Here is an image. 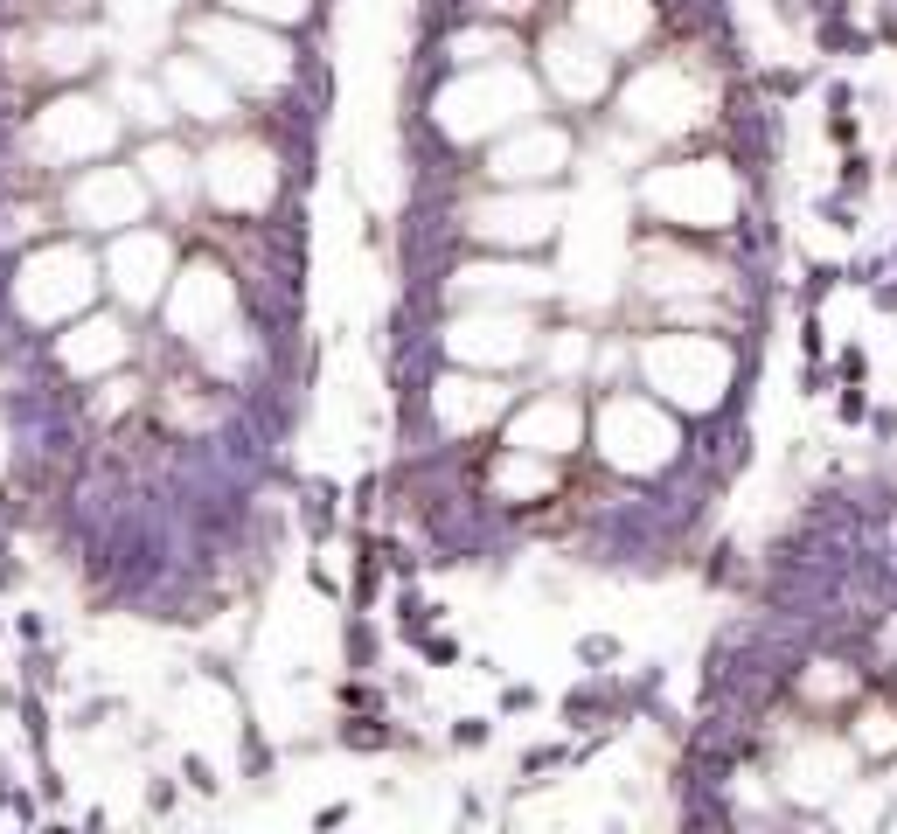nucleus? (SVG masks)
<instances>
[{"mask_svg": "<svg viewBox=\"0 0 897 834\" xmlns=\"http://www.w3.org/2000/svg\"><path fill=\"white\" fill-rule=\"evenodd\" d=\"M188 786H195V793H216V779H209V765H202V758H188Z\"/></svg>", "mask_w": 897, "mask_h": 834, "instance_id": "nucleus-1", "label": "nucleus"}]
</instances>
